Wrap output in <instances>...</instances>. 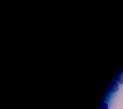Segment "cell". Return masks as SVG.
<instances>
[{
	"label": "cell",
	"mask_w": 123,
	"mask_h": 109,
	"mask_svg": "<svg viewBox=\"0 0 123 109\" xmlns=\"http://www.w3.org/2000/svg\"><path fill=\"white\" fill-rule=\"evenodd\" d=\"M118 85L117 83L115 82L112 83V85H111L110 87V91L112 92H115L116 91H117L118 90Z\"/></svg>",
	"instance_id": "obj_1"
},
{
	"label": "cell",
	"mask_w": 123,
	"mask_h": 109,
	"mask_svg": "<svg viewBox=\"0 0 123 109\" xmlns=\"http://www.w3.org/2000/svg\"><path fill=\"white\" fill-rule=\"evenodd\" d=\"M108 109V105L106 103H104L103 104H102L100 109Z\"/></svg>",
	"instance_id": "obj_3"
},
{
	"label": "cell",
	"mask_w": 123,
	"mask_h": 109,
	"mask_svg": "<svg viewBox=\"0 0 123 109\" xmlns=\"http://www.w3.org/2000/svg\"><path fill=\"white\" fill-rule=\"evenodd\" d=\"M117 81L121 84H123V70H121L117 77Z\"/></svg>",
	"instance_id": "obj_2"
}]
</instances>
